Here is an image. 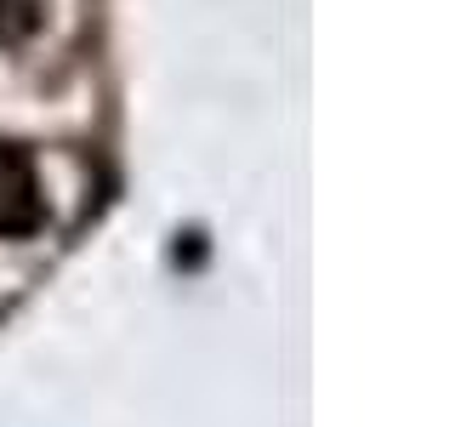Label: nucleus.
I'll return each instance as SVG.
<instances>
[{"instance_id":"f257e3e1","label":"nucleus","mask_w":455,"mask_h":427,"mask_svg":"<svg viewBox=\"0 0 455 427\" xmlns=\"http://www.w3.org/2000/svg\"><path fill=\"white\" fill-rule=\"evenodd\" d=\"M46 205H40L35 171L18 149H0V234H35Z\"/></svg>"}]
</instances>
